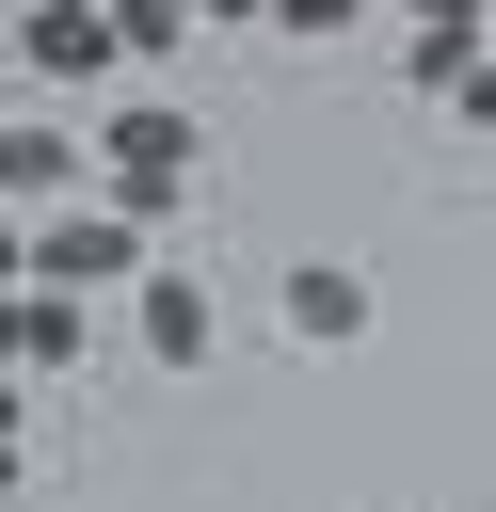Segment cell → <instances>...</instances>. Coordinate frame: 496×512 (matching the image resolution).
<instances>
[{
    "mask_svg": "<svg viewBox=\"0 0 496 512\" xmlns=\"http://www.w3.org/2000/svg\"><path fill=\"white\" fill-rule=\"evenodd\" d=\"M112 64H128L112 0H16V80H96L112 96Z\"/></svg>",
    "mask_w": 496,
    "mask_h": 512,
    "instance_id": "obj_5",
    "label": "cell"
},
{
    "mask_svg": "<svg viewBox=\"0 0 496 512\" xmlns=\"http://www.w3.org/2000/svg\"><path fill=\"white\" fill-rule=\"evenodd\" d=\"M112 32H128V64H176L208 32V0H112Z\"/></svg>",
    "mask_w": 496,
    "mask_h": 512,
    "instance_id": "obj_8",
    "label": "cell"
},
{
    "mask_svg": "<svg viewBox=\"0 0 496 512\" xmlns=\"http://www.w3.org/2000/svg\"><path fill=\"white\" fill-rule=\"evenodd\" d=\"M96 160H112V208H176L192 192V160H208V112H176V96H96Z\"/></svg>",
    "mask_w": 496,
    "mask_h": 512,
    "instance_id": "obj_2",
    "label": "cell"
},
{
    "mask_svg": "<svg viewBox=\"0 0 496 512\" xmlns=\"http://www.w3.org/2000/svg\"><path fill=\"white\" fill-rule=\"evenodd\" d=\"M208 16H272V0H208Z\"/></svg>",
    "mask_w": 496,
    "mask_h": 512,
    "instance_id": "obj_12",
    "label": "cell"
},
{
    "mask_svg": "<svg viewBox=\"0 0 496 512\" xmlns=\"http://www.w3.org/2000/svg\"><path fill=\"white\" fill-rule=\"evenodd\" d=\"M0 352H16V384H64V368L96 352V304H80V288H16V320H0Z\"/></svg>",
    "mask_w": 496,
    "mask_h": 512,
    "instance_id": "obj_7",
    "label": "cell"
},
{
    "mask_svg": "<svg viewBox=\"0 0 496 512\" xmlns=\"http://www.w3.org/2000/svg\"><path fill=\"white\" fill-rule=\"evenodd\" d=\"M352 16H368V0H272V32H304V48H320V32H352Z\"/></svg>",
    "mask_w": 496,
    "mask_h": 512,
    "instance_id": "obj_9",
    "label": "cell"
},
{
    "mask_svg": "<svg viewBox=\"0 0 496 512\" xmlns=\"http://www.w3.org/2000/svg\"><path fill=\"white\" fill-rule=\"evenodd\" d=\"M0 192H16V224H48V208H80V192H112V160H96L80 128H0Z\"/></svg>",
    "mask_w": 496,
    "mask_h": 512,
    "instance_id": "obj_6",
    "label": "cell"
},
{
    "mask_svg": "<svg viewBox=\"0 0 496 512\" xmlns=\"http://www.w3.org/2000/svg\"><path fill=\"white\" fill-rule=\"evenodd\" d=\"M272 320H288L304 352H352V336L384 320V288H368V256H288V272H272Z\"/></svg>",
    "mask_w": 496,
    "mask_h": 512,
    "instance_id": "obj_3",
    "label": "cell"
},
{
    "mask_svg": "<svg viewBox=\"0 0 496 512\" xmlns=\"http://www.w3.org/2000/svg\"><path fill=\"white\" fill-rule=\"evenodd\" d=\"M448 112H464V128H496V48H480V80H464V96H448Z\"/></svg>",
    "mask_w": 496,
    "mask_h": 512,
    "instance_id": "obj_11",
    "label": "cell"
},
{
    "mask_svg": "<svg viewBox=\"0 0 496 512\" xmlns=\"http://www.w3.org/2000/svg\"><path fill=\"white\" fill-rule=\"evenodd\" d=\"M0 272H16V288H80V304H96V288L128 304V288L160 272V240H144V208H112V192H80V208H48V224H16V256H0Z\"/></svg>",
    "mask_w": 496,
    "mask_h": 512,
    "instance_id": "obj_1",
    "label": "cell"
},
{
    "mask_svg": "<svg viewBox=\"0 0 496 512\" xmlns=\"http://www.w3.org/2000/svg\"><path fill=\"white\" fill-rule=\"evenodd\" d=\"M128 336H144V368H176V384H192V368L224 352V304H208V272H192V256H160V272L128 288Z\"/></svg>",
    "mask_w": 496,
    "mask_h": 512,
    "instance_id": "obj_4",
    "label": "cell"
},
{
    "mask_svg": "<svg viewBox=\"0 0 496 512\" xmlns=\"http://www.w3.org/2000/svg\"><path fill=\"white\" fill-rule=\"evenodd\" d=\"M416 32H496V0H400Z\"/></svg>",
    "mask_w": 496,
    "mask_h": 512,
    "instance_id": "obj_10",
    "label": "cell"
}]
</instances>
